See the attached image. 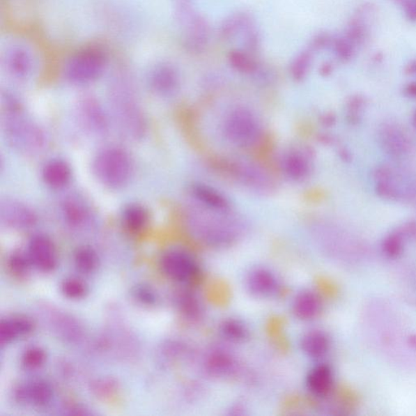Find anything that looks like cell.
Wrapping results in <instances>:
<instances>
[{
	"label": "cell",
	"mask_w": 416,
	"mask_h": 416,
	"mask_svg": "<svg viewBox=\"0 0 416 416\" xmlns=\"http://www.w3.org/2000/svg\"><path fill=\"white\" fill-rule=\"evenodd\" d=\"M241 41L243 50L252 53V55L261 50L262 38L256 23L252 24L242 33Z\"/></svg>",
	"instance_id": "cell-42"
},
{
	"label": "cell",
	"mask_w": 416,
	"mask_h": 416,
	"mask_svg": "<svg viewBox=\"0 0 416 416\" xmlns=\"http://www.w3.org/2000/svg\"><path fill=\"white\" fill-rule=\"evenodd\" d=\"M111 121L121 134L131 141L144 139L148 133V121L131 78L126 72H117L109 87Z\"/></svg>",
	"instance_id": "cell-1"
},
{
	"label": "cell",
	"mask_w": 416,
	"mask_h": 416,
	"mask_svg": "<svg viewBox=\"0 0 416 416\" xmlns=\"http://www.w3.org/2000/svg\"><path fill=\"white\" fill-rule=\"evenodd\" d=\"M90 390L97 399L107 402L119 397L121 385L116 379L105 376L93 380L90 385Z\"/></svg>",
	"instance_id": "cell-36"
},
{
	"label": "cell",
	"mask_w": 416,
	"mask_h": 416,
	"mask_svg": "<svg viewBox=\"0 0 416 416\" xmlns=\"http://www.w3.org/2000/svg\"><path fill=\"white\" fill-rule=\"evenodd\" d=\"M223 132L230 143L242 148L257 145L263 135L261 121L254 112L244 107L229 112L224 121Z\"/></svg>",
	"instance_id": "cell-7"
},
{
	"label": "cell",
	"mask_w": 416,
	"mask_h": 416,
	"mask_svg": "<svg viewBox=\"0 0 416 416\" xmlns=\"http://www.w3.org/2000/svg\"><path fill=\"white\" fill-rule=\"evenodd\" d=\"M0 222L7 229L28 231L36 226L38 217L36 210L26 203L6 198L0 203Z\"/></svg>",
	"instance_id": "cell-13"
},
{
	"label": "cell",
	"mask_w": 416,
	"mask_h": 416,
	"mask_svg": "<svg viewBox=\"0 0 416 416\" xmlns=\"http://www.w3.org/2000/svg\"><path fill=\"white\" fill-rule=\"evenodd\" d=\"M40 174L44 185L56 192L70 187L73 177L70 164L59 157L47 160L42 166Z\"/></svg>",
	"instance_id": "cell-18"
},
{
	"label": "cell",
	"mask_w": 416,
	"mask_h": 416,
	"mask_svg": "<svg viewBox=\"0 0 416 416\" xmlns=\"http://www.w3.org/2000/svg\"><path fill=\"white\" fill-rule=\"evenodd\" d=\"M405 72L409 75H416V60L410 61L405 68Z\"/></svg>",
	"instance_id": "cell-48"
},
{
	"label": "cell",
	"mask_w": 416,
	"mask_h": 416,
	"mask_svg": "<svg viewBox=\"0 0 416 416\" xmlns=\"http://www.w3.org/2000/svg\"><path fill=\"white\" fill-rule=\"evenodd\" d=\"M175 305L185 319L198 321L202 317L203 308L201 302L194 293L180 291L174 298Z\"/></svg>",
	"instance_id": "cell-32"
},
{
	"label": "cell",
	"mask_w": 416,
	"mask_h": 416,
	"mask_svg": "<svg viewBox=\"0 0 416 416\" xmlns=\"http://www.w3.org/2000/svg\"><path fill=\"white\" fill-rule=\"evenodd\" d=\"M61 295L71 301L84 300L90 293V287L84 277L81 275L68 276L63 279L60 284Z\"/></svg>",
	"instance_id": "cell-33"
},
{
	"label": "cell",
	"mask_w": 416,
	"mask_h": 416,
	"mask_svg": "<svg viewBox=\"0 0 416 416\" xmlns=\"http://www.w3.org/2000/svg\"><path fill=\"white\" fill-rule=\"evenodd\" d=\"M175 6H180V5H193L194 0H174Z\"/></svg>",
	"instance_id": "cell-49"
},
{
	"label": "cell",
	"mask_w": 416,
	"mask_h": 416,
	"mask_svg": "<svg viewBox=\"0 0 416 416\" xmlns=\"http://www.w3.org/2000/svg\"><path fill=\"white\" fill-rule=\"evenodd\" d=\"M107 63L104 50L98 47L85 48L68 59L63 68V76L73 86L91 85L104 75Z\"/></svg>",
	"instance_id": "cell-6"
},
{
	"label": "cell",
	"mask_w": 416,
	"mask_h": 416,
	"mask_svg": "<svg viewBox=\"0 0 416 416\" xmlns=\"http://www.w3.org/2000/svg\"><path fill=\"white\" fill-rule=\"evenodd\" d=\"M77 118L86 133L105 137L109 133L112 123L109 110L94 95H86L77 105Z\"/></svg>",
	"instance_id": "cell-10"
},
{
	"label": "cell",
	"mask_w": 416,
	"mask_h": 416,
	"mask_svg": "<svg viewBox=\"0 0 416 416\" xmlns=\"http://www.w3.org/2000/svg\"><path fill=\"white\" fill-rule=\"evenodd\" d=\"M409 342H410V346H412L413 348L416 350V336L415 335H413V336L409 337Z\"/></svg>",
	"instance_id": "cell-50"
},
{
	"label": "cell",
	"mask_w": 416,
	"mask_h": 416,
	"mask_svg": "<svg viewBox=\"0 0 416 416\" xmlns=\"http://www.w3.org/2000/svg\"><path fill=\"white\" fill-rule=\"evenodd\" d=\"M282 167L288 177L303 179L311 172V160L301 150H291L282 155Z\"/></svg>",
	"instance_id": "cell-25"
},
{
	"label": "cell",
	"mask_w": 416,
	"mask_h": 416,
	"mask_svg": "<svg viewBox=\"0 0 416 416\" xmlns=\"http://www.w3.org/2000/svg\"><path fill=\"white\" fill-rule=\"evenodd\" d=\"M404 233L402 230L390 233L384 240L383 249L386 256L397 258L403 251Z\"/></svg>",
	"instance_id": "cell-43"
},
{
	"label": "cell",
	"mask_w": 416,
	"mask_h": 416,
	"mask_svg": "<svg viewBox=\"0 0 416 416\" xmlns=\"http://www.w3.org/2000/svg\"><path fill=\"white\" fill-rule=\"evenodd\" d=\"M6 267L9 273L18 280L26 279L33 269L26 249H14L10 252L6 259Z\"/></svg>",
	"instance_id": "cell-31"
},
{
	"label": "cell",
	"mask_w": 416,
	"mask_h": 416,
	"mask_svg": "<svg viewBox=\"0 0 416 416\" xmlns=\"http://www.w3.org/2000/svg\"><path fill=\"white\" fill-rule=\"evenodd\" d=\"M332 39H334V37L329 33H318L311 38L308 49L313 53H315L325 50L327 48H330Z\"/></svg>",
	"instance_id": "cell-44"
},
{
	"label": "cell",
	"mask_w": 416,
	"mask_h": 416,
	"mask_svg": "<svg viewBox=\"0 0 416 416\" xmlns=\"http://www.w3.org/2000/svg\"><path fill=\"white\" fill-rule=\"evenodd\" d=\"M398 3L403 7L409 21L416 22V0H399Z\"/></svg>",
	"instance_id": "cell-45"
},
{
	"label": "cell",
	"mask_w": 416,
	"mask_h": 416,
	"mask_svg": "<svg viewBox=\"0 0 416 416\" xmlns=\"http://www.w3.org/2000/svg\"><path fill=\"white\" fill-rule=\"evenodd\" d=\"M48 355L43 347L33 345L26 347L20 357L22 369L29 373L42 370L47 363Z\"/></svg>",
	"instance_id": "cell-34"
},
{
	"label": "cell",
	"mask_w": 416,
	"mask_h": 416,
	"mask_svg": "<svg viewBox=\"0 0 416 416\" xmlns=\"http://www.w3.org/2000/svg\"><path fill=\"white\" fill-rule=\"evenodd\" d=\"M376 192L396 202H416V175L393 166L383 165L373 174Z\"/></svg>",
	"instance_id": "cell-5"
},
{
	"label": "cell",
	"mask_w": 416,
	"mask_h": 416,
	"mask_svg": "<svg viewBox=\"0 0 416 416\" xmlns=\"http://www.w3.org/2000/svg\"><path fill=\"white\" fill-rule=\"evenodd\" d=\"M121 222L127 231L139 234L148 228L151 213L144 205L139 203L125 204L121 210Z\"/></svg>",
	"instance_id": "cell-22"
},
{
	"label": "cell",
	"mask_w": 416,
	"mask_h": 416,
	"mask_svg": "<svg viewBox=\"0 0 416 416\" xmlns=\"http://www.w3.org/2000/svg\"><path fill=\"white\" fill-rule=\"evenodd\" d=\"M161 273L169 280L179 284H189L197 280L199 266L195 259L183 249H165L158 259Z\"/></svg>",
	"instance_id": "cell-9"
},
{
	"label": "cell",
	"mask_w": 416,
	"mask_h": 416,
	"mask_svg": "<svg viewBox=\"0 0 416 416\" xmlns=\"http://www.w3.org/2000/svg\"><path fill=\"white\" fill-rule=\"evenodd\" d=\"M405 93L410 97L416 98V82L410 83L406 86Z\"/></svg>",
	"instance_id": "cell-47"
},
{
	"label": "cell",
	"mask_w": 416,
	"mask_h": 416,
	"mask_svg": "<svg viewBox=\"0 0 416 416\" xmlns=\"http://www.w3.org/2000/svg\"><path fill=\"white\" fill-rule=\"evenodd\" d=\"M60 215L68 227L79 230L91 224L94 213L89 203L78 194L68 195L60 205Z\"/></svg>",
	"instance_id": "cell-15"
},
{
	"label": "cell",
	"mask_w": 416,
	"mask_h": 416,
	"mask_svg": "<svg viewBox=\"0 0 416 416\" xmlns=\"http://www.w3.org/2000/svg\"><path fill=\"white\" fill-rule=\"evenodd\" d=\"M330 48L341 62H349L355 56L356 47L345 36L334 37Z\"/></svg>",
	"instance_id": "cell-41"
},
{
	"label": "cell",
	"mask_w": 416,
	"mask_h": 416,
	"mask_svg": "<svg viewBox=\"0 0 416 416\" xmlns=\"http://www.w3.org/2000/svg\"><path fill=\"white\" fill-rule=\"evenodd\" d=\"M256 23L252 14L247 12H238L224 18L219 27V37L223 41H231L241 37L247 29Z\"/></svg>",
	"instance_id": "cell-23"
},
{
	"label": "cell",
	"mask_w": 416,
	"mask_h": 416,
	"mask_svg": "<svg viewBox=\"0 0 416 416\" xmlns=\"http://www.w3.org/2000/svg\"><path fill=\"white\" fill-rule=\"evenodd\" d=\"M301 347L305 354L310 358L321 359L329 352L330 341L325 332L312 330L302 337Z\"/></svg>",
	"instance_id": "cell-29"
},
{
	"label": "cell",
	"mask_w": 416,
	"mask_h": 416,
	"mask_svg": "<svg viewBox=\"0 0 416 416\" xmlns=\"http://www.w3.org/2000/svg\"><path fill=\"white\" fill-rule=\"evenodd\" d=\"M195 203L203 206L219 210H229L228 199L223 194L204 185H194L190 190Z\"/></svg>",
	"instance_id": "cell-30"
},
{
	"label": "cell",
	"mask_w": 416,
	"mask_h": 416,
	"mask_svg": "<svg viewBox=\"0 0 416 416\" xmlns=\"http://www.w3.org/2000/svg\"><path fill=\"white\" fill-rule=\"evenodd\" d=\"M2 134L7 144L24 155L40 154L47 146V135L43 127L26 114L16 96L3 95Z\"/></svg>",
	"instance_id": "cell-2"
},
{
	"label": "cell",
	"mask_w": 416,
	"mask_h": 416,
	"mask_svg": "<svg viewBox=\"0 0 416 416\" xmlns=\"http://www.w3.org/2000/svg\"><path fill=\"white\" fill-rule=\"evenodd\" d=\"M334 385V373L329 365H316L307 376V387L316 397H325L329 394Z\"/></svg>",
	"instance_id": "cell-24"
},
{
	"label": "cell",
	"mask_w": 416,
	"mask_h": 416,
	"mask_svg": "<svg viewBox=\"0 0 416 416\" xmlns=\"http://www.w3.org/2000/svg\"><path fill=\"white\" fill-rule=\"evenodd\" d=\"M228 61L235 71L251 77L261 63L252 53L243 50L242 48L230 51L228 54Z\"/></svg>",
	"instance_id": "cell-35"
},
{
	"label": "cell",
	"mask_w": 416,
	"mask_h": 416,
	"mask_svg": "<svg viewBox=\"0 0 416 416\" xmlns=\"http://www.w3.org/2000/svg\"><path fill=\"white\" fill-rule=\"evenodd\" d=\"M49 314V326L58 337L68 344H79L85 337L84 327L77 318L65 311H52Z\"/></svg>",
	"instance_id": "cell-17"
},
{
	"label": "cell",
	"mask_w": 416,
	"mask_h": 416,
	"mask_svg": "<svg viewBox=\"0 0 416 416\" xmlns=\"http://www.w3.org/2000/svg\"><path fill=\"white\" fill-rule=\"evenodd\" d=\"M332 71H334V66L330 62H325L321 66L320 72L323 76L330 75Z\"/></svg>",
	"instance_id": "cell-46"
},
{
	"label": "cell",
	"mask_w": 416,
	"mask_h": 416,
	"mask_svg": "<svg viewBox=\"0 0 416 416\" xmlns=\"http://www.w3.org/2000/svg\"><path fill=\"white\" fill-rule=\"evenodd\" d=\"M345 36L354 44L355 47L363 45L369 37L368 27L363 22V17L357 15L352 19L346 29Z\"/></svg>",
	"instance_id": "cell-40"
},
{
	"label": "cell",
	"mask_w": 416,
	"mask_h": 416,
	"mask_svg": "<svg viewBox=\"0 0 416 416\" xmlns=\"http://www.w3.org/2000/svg\"><path fill=\"white\" fill-rule=\"evenodd\" d=\"M36 330V323L27 316L13 315L0 321V344L8 346L26 339Z\"/></svg>",
	"instance_id": "cell-20"
},
{
	"label": "cell",
	"mask_w": 416,
	"mask_h": 416,
	"mask_svg": "<svg viewBox=\"0 0 416 416\" xmlns=\"http://www.w3.org/2000/svg\"><path fill=\"white\" fill-rule=\"evenodd\" d=\"M197 203L187 213L190 231L200 241L215 247L232 244L240 236L242 225L229 210L210 208Z\"/></svg>",
	"instance_id": "cell-3"
},
{
	"label": "cell",
	"mask_w": 416,
	"mask_h": 416,
	"mask_svg": "<svg viewBox=\"0 0 416 416\" xmlns=\"http://www.w3.org/2000/svg\"><path fill=\"white\" fill-rule=\"evenodd\" d=\"M204 367L210 375L226 376L234 373L237 363L236 360L228 351L215 349L210 351L205 358Z\"/></svg>",
	"instance_id": "cell-27"
},
{
	"label": "cell",
	"mask_w": 416,
	"mask_h": 416,
	"mask_svg": "<svg viewBox=\"0 0 416 416\" xmlns=\"http://www.w3.org/2000/svg\"><path fill=\"white\" fill-rule=\"evenodd\" d=\"M91 169L98 183L116 192L128 187L134 178L135 168L128 151L119 146H107L95 155Z\"/></svg>",
	"instance_id": "cell-4"
},
{
	"label": "cell",
	"mask_w": 416,
	"mask_h": 416,
	"mask_svg": "<svg viewBox=\"0 0 416 416\" xmlns=\"http://www.w3.org/2000/svg\"><path fill=\"white\" fill-rule=\"evenodd\" d=\"M3 63L8 75L15 80L26 81L32 75V54L26 47L21 44H14L8 49L4 54Z\"/></svg>",
	"instance_id": "cell-16"
},
{
	"label": "cell",
	"mask_w": 416,
	"mask_h": 416,
	"mask_svg": "<svg viewBox=\"0 0 416 416\" xmlns=\"http://www.w3.org/2000/svg\"><path fill=\"white\" fill-rule=\"evenodd\" d=\"M175 19L182 29L184 47L194 54L206 51L212 38L208 20L195 11L193 6L175 8Z\"/></svg>",
	"instance_id": "cell-8"
},
{
	"label": "cell",
	"mask_w": 416,
	"mask_h": 416,
	"mask_svg": "<svg viewBox=\"0 0 416 416\" xmlns=\"http://www.w3.org/2000/svg\"><path fill=\"white\" fill-rule=\"evenodd\" d=\"M379 141L386 154L394 159L405 158L412 149V144L407 134L394 124H385L381 127Z\"/></svg>",
	"instance_id": "cell-19"
},
{
	"label": "cell",
	"mask_w": 416,
	"mask_h": 416,
	"mask_svg": "<svg viewBox=\"0 0 416 416\" xmlns=\"http://www.w3.org/2000/svg\"><path fill=\"white\" fill-rule=\"evenodd\" d=\"M146 84L156 96L172 97L177 94L180 89V73L173 63L160 62L155 63L148 72Z\"/></svg>",
	"instance_id": "cell-14"
},
{
	"label": "cell",
	"mask_w": 416,
	"mask_h": 416,
	"mask_svg": "<svg viewBox=\"0 0 416 416\" xmlns=\"http://www.w3.org/2000/svg\"><path fill=\"white\" fill-rule=\"evenodd\" d=\"M72 263L79 275L90 277L99 269L100 259L95 249L84 245L78 247L73 252Z\"/></svg>",
	"instance_id": "cell-28"
},
{
	"label": "cell",
	"mask_w": 416,
	"mask_h": 416,
	"mask_svg": "<svg viewBox=\"0 0 416 416\" xmlns=\"http://www.w3.org/2000/svg\"><path fill=\"white\" fill-rule=\"evenodd\" d=\"M56 391L50 381L44 378H32L14 386L13 402L20 407L44 409L54 402Z\"/></svg>",
	"instance_id": "cell-11"
},
{
	"label": "cell",
	"mask_w": 416,
	"mask_h": 416,
	"mask_svg": "<svg viewBox=\"0 0 416 416\" xmlns=\"http://www.w3.org/2000/svg\"><path fill=\"white\" fill-rule=\"evenodd\" d=\"M26 251L36 270L42 273L56 270L60 258L56 243L48 235L42 233L32 235Z\"/></svg>",
	"instance_id": "cell-12"
},
{
	"label": "cell",
	"mask_w": 416,
	"mask_h": 416,
	"mask_svg": "<svg viewBox=\"0 0 416 416\" xmlns=\"http://www.w3.org/2000/svg\"><path fill=\"white\" fill-rule=\"evenodd\" d=\"M130 296L137 305L146 308L157 306L160 301L158 292L153 286L146 282L136 283L132 286Z\"/></svg>",
	"instance_id": "cell-37"
},
{
	"label": "cell",
	"mask_w": 416,
	"mask_h": 416,
	"mask_svg": "<svg viewBox=\"0 0 416 416\" xmlns=\"http://www.w3.org/2000/svg\"><path fill=\"white\" fill-rule=\"evenodd\" d=\"M293 312L298 319L311 321L320 314L322 302L319 295L312 291H303L293 302Z\"/></svg>",
	"instance_id": "cell-26"
},
{
	"label": "cell",
	"mask_w": 416,
	"mask_h": 416,
	"mask_svg": "<svg viewBox=\"0 0 416 416\" xmlns=\"http://www.w3.org/2000/svg\"><path fill=\"white\" fill-rule=\"evenodd\" d=\"M414 123H415V125L416 126V111H415V114L414 115Z\"/></svg>",
	"instance_id": "cell-51"
},
{
	"label": "cell",
	"mask_w": 416,
	"mask_h": 416,
	"mask_svg": "<svg viewBox=\"0 0 416 416\" xmlns=\"http://www.w3.org/2000/svg\"><path fill=\"white\" fill-rule=\"evenodd\" d=\"M314 53L306 49L298 53L291 63L290 72L293 80L300 82L305 79L311 70Z\"/></svg>",
	"instance_id": "cell-38"
},
{
	"label": "cell",
	"mask_w": 416,
	"mask_h": 416,
	"mask_svg": "<svg viewBox=\"0 0 416 416\" xmlns=\"http://www.w3.org/2000/svg\"><path fill=\"white\" fill-rule=\"evenodd\" d=\"M246 285L249 292L258 298L276 295L281 287L275 274L263 268H254L248 273Z\"/></svg>",
	"instance_id": "cell-21"
},
{
	"label": "cell",
	"mask_w": 416,
	"mask_h": 416,
	"mask_svg": "<svg viewBox=\"0 0 416 416\" xmlns=\"http://www.w3.org/2000/svg\"><path fill=\"white\" fill-rule=\"evenodd\" d=\"M219 330L224 339L229 341L241 342L249 337L247 326L242 321L233 318L224 321Z\"/></svg>",
	"instance_id": "cell-39"
}]
</instances>
